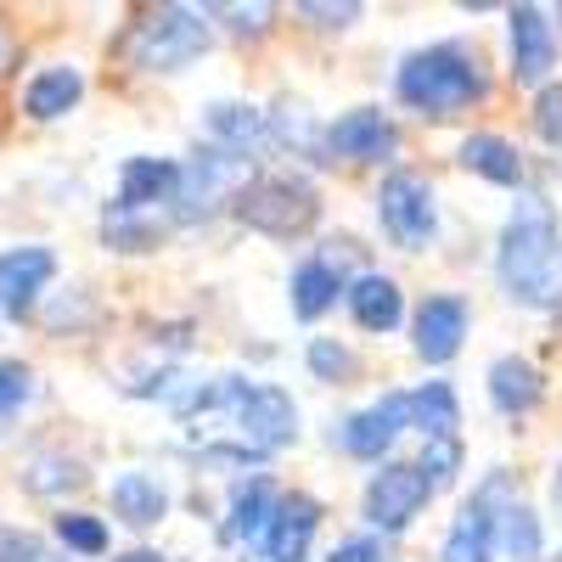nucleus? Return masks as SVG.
Here are the masks:
<instances>
[{
	"instance_id": "nucleus-41",
	"label": "nucleus",
	"mask_w": 562,
	"mask_h": 562,
	"mask_svg": "<svg viewBox=\"0 0 562 562\" xmlns=\"http://www.w3.org/2000/svg\"><path fill=\"white\" fill-rule=\"evenodd\" d=\"M551 562H562V551H551Z\"/></svg>"
},
{
	"instance_id": "nucleus-4",
	"label": "nucleus",
	"mask_w": 562,
	"mask_h": 562,
	"mask_svg": "<svg viewBox=\"0 0 562 562\" xmlns=\"http://www.w3.org/2000/svg\"><path fill=\"white\" fill-rule=\"evenodd\" d=\"M254 186V158L248 153H231V147H203L192 153V164H180V192L169 220L175 225H203L220 209H231L243 192Z\"/></svg>"
},
{
	"instance_id": "nucleus-32",
	"label": "nucleus",
	"mask_w": 562,
	"mask_h": 562,
	"mask_svg": "<svg viewBox=\"0 0 562 562\" xmlns=\"http://www.w3.org/2000/svg\"><path fill=\"white\" fill-rule=\"evenodd\" d=\"M422 473H428V484L439 490V484H450L456 473H461V439H428V450H422Z\"/></svg>"
},
{
	"instance_id": "nucleus-40",
	"label": "nucleus",
	"mask_w": 562,
	"mask_h": 562,
	"mask_svg": "<svg viewBox=\"0 0 562 562\" xmlns=\"http://www.w3.org/2000/svg\"><path fill=\"white\" fill-rule=\"evenodd\" d=\"M551 501H557V512H562V467H557V479H551Z\"/></svg>"
},
{
	"instance_id": "nucleus-30",
	"label": "nucleus",
	"mask_w": 562,
	"mask_h": 562,
	"mask_svg": "<svg viewBox=\"0 0 562 562\" xmlns=\"http://www.w3.org/2000/svg\"><path fill=\"white\" fill-rule=\"evenodd\" d=\"M57 540L79 557H102L108 551V524L102 518H90V512H63L57 518Z\"/></svg>"
},
{
	"instance_id": "nucleus-38",
	"label": "nucleus",
	"mask_w": 562,
	"mask_h": 562,
	"mask_svg": "<svg viewBox=\"0 0 562 562\" xmlns=\"http://www.w3.org/2000/svg\"><path fill=\"white\" fill-rule=\"evenodd\" d=\"M12 57H18V45H12V34H7V23H0V74L12 68Z\"/></svg>"
},
{
	"instance_id": "nucleus-8",
	"label": "nucleus",
	"mask_w": 562,
	"mask_h": 562,
	"mask_svg": "<svg viewBox=\"0 0 562 562\" xmlns=\"http://www.w3.org/2000/svg\"><path fill=\"white\" fill-rule=\"evenodd\" d=\"M428 495H434V484L416 461H389L383 473H371V484L360 495V512L378 535H400V529H411L416 512L428 506Z\"/></svg>"
},
{
	"instance_id": "nucleus-28",
	"label": "nucleus",
	"mask_w": 562,
	"mask_h": 562,
	"mask_svg": "<svg viewBox=\"0 0 562 562\" xmlns=\"http://www.w3.org/2000/svg\"><path fill=\"white\" fill-rule=\"evenodd\" d=\"M23 484H29V495L57 501V495H68V490H79V484H85V467H79L74 456H63V450H45V456H34V461H29Z\"/></svg>"
},
{
	"instance_id": "nucleus-39",
	"label": "nucleus",
	"mask_w": 562,
	"mask_h": 562,
	"mask_svg": "<svg viewBox=\"0 0 562 562\" xmlns=\"http://www.w3.org/2000/svg\"><path fill=\"white\" fill-rule=\"evenodd\" d=\"M119 562H169V557H158V551H124Z\"/></svg>"
},
{
	"instance_id": "nucleus-16",
	"label": "nucleus",
	"mask_w": 562,
	"mask_h": 562,
	"mask_svg": "<svg viewBox=\"0 0 562 562\" xmlns=\"http://www.w3.org/2000/svg\"><path fill=\"white\" fill-rule=\"evenodd\" d=\"M276 506H281V490L265 479V473H254V479H243L237 490H231V506H225V529H220V540H231V546H259V535L270 529V518H276Z\"/></svg>"
},
{
	"instance_id": "nucleus-23",
	"label": "nucleus",
	"mask_w": 562,
	"mask_h": 562,
	"mask_svg": "<svg viewBox=\"0 0 562 562\" xmlns=\"http://www.w3.org/2000/svg\"><path fill=\"white\" fill-rule=\"evenodd\" d=\"M113 512H119L130 529L164 524V518H169V490H164V479H153V473H124V479H113Z\"/></svg>"
},
{
	"instance_id": "nucleus-17",
	"label": "nucleus",
	"mask_w": 562,
	"mask_h": 562,
	"mask_svg": "<svg viewBox=\"0 0 562 562\" xmlns=\"http://www.w3.org/2000/svg\"><path fill=\"white\" fill-rule=\"evenodd\" d=\"M175 192H180V164L175 158H124L119 169V198L124 209H175Z\"/></svg>"
},
{
	"instance_id": "nucleus-5",
	"label": "nucleus",
	"mask_w": 562,
	"mask_h": 562,
	"mask_svg": "<svg viewBox=\"0 0 562 562\" xmlns=\"http://www.w3.org/2000/svg\"><path fill=\"white\" fill-rule=\"evenodd\" d=\"M231 214H237L248 231H259V237H299V231L315 225L321 198L299 175H254V186L231 203Z\"/></svg>"
},
{
	"instance_id": "nucleus-13",
	"label": "nucleus",
	"mask_w": 562,
	"mask_h": 562,
	"mask_svg": "<svg viewBox=\"0 0 562 562\" xmlns=\"http://www.w3.org/2000/svg\"><path fill=\"white\" fill-rule=\"evenodd\" d=\"M315 529H321V501L315 495H281L270 529L254 546V562H304Z\"/></svg>"
},
{
	"instance_id": "nucleus-3",
	"label": "nucleus",
	"mask_w": 562,
	"mask_h": 562,
	"mask_svg": "<svg viewBox=\"0 0 562 562\" xmlns=\"http://www.w3.org/2000/svg\"><path fill=\"white\" fill-rule=\"evenodd\" d=\"M214 45L209 7H153L130 29V63L140 74H180Z\"/></svg>"
},
{
	"instance_id": "nucleus-12",
	"label": "nucleus",
	"mask_w": 562,
	"mask_h": 562,
	"mask_svg": "<svg viewBox=\"0 0 562 562\" xmlns=\"http://www.w3.org/2000/svg\"><path fill=\"white\" fill-rule=\"evenodd\" d=\"M506 34H512V79L518 85H551L557 68V34L540 7H506Z\"/></svg>"
},
{
	"instance_id": "nucleus-2",
	"label": "nucleus",
	"mask_w": 562,
	"mask_h": 562,
	"mask_svg": "<svg viewBox=\"0 0 562 562\" xmlns=\"http://www.w3.org/2000/svg\"><path fill=\"white\" fill-rule=\"evenodd\" d=\"M484 90H490V68L473 45H461V40L422 45V52H411L394 74V97L405 108H416L422 119H456L467 108H479Z\"/></svg>"
},
{
	"instance_id": "nucleus-21",
	"label": "nucleus",
	"mask_w": 562,
	"mask_h": 562,
	"mask_svg": "<svg viewBox=\"0 0 562 562\" xmlns=\"http://www.w3.org/2000/svg\"><path fill=\"white\" fill-rule=\"evenodd\" d=\"M456 158H461V169H473L479 180H490V186H512V192H518L524 175H529V169H524V153L512 147L506 135H490V130L467 135Z\"/></svg>"
},
{
	"instance_id": "nucleus-27",
	"label": "nucleus",
	"mask_w": 562,
	"mask_h": 562,
	"mask_svg": "<svg viewBox=\"0 0 562 562\" xmlns=\"http://www.w3.org/2000/svg\"><path fill=\"white\" fill-rule=\"evenodd\" d=\"M495 551L506 562H540V518L535 506L524 501H506L501 518H495Z\"/></svg>"
},
{
	"instance_id": "nucleus-33",
	"label": "nucleus",
	"mask_w": 562,
	"mask_h": 562,
	"mask_svg": "<svg viewBox=\"0 0 562 562\" xmlns=\"http://www.w3.org/2000/svg\"><path fill=\"white\" fill-rule=\"evenodd\" d=\"M209 18H220L237 40H265L276 12H270V7H209Z\"/></svg>"
},
{
	"instance_id": "nucleus-29",
	"label": "nucleus",
	"mask_w": 562,
	"mask_h": 562,
	"mask_svg": "<svg viewBox=\"0 0 562 562\" xmlns=\"http://www.w3.org/2000/svg\"><path fill=\"white\" fill-rule=\"evenodd\" d=\"M304 366L315 371L321 383H349V378H355V349H349L344 338H310Z\"/></svg>"
},
{
	"instance_id": "nucleus-35",
	"label": "nucleus",
	"mask_w": 562,
	"mask_h": 562,
	"mask_svg": "<svg viewBox=\"0 0 562 562\" xmlns=\"http://www.w3.org/2000/svg\"><path fill=\"white\" fill-rule=\"evenodd\" d=\"M529 119H535V135L546 140V147H562V85L557 79L535 97V113Z\"/></svg>"
},
{
	"instance_id": "nucleus-6",
	"label": "nucleus",
	"mask_w": 562,
	"mask_h": 562,
	"mask_svg": "<svg viewBox=\"0 0 562 562\" xmlns=\"http://www.w3.org/2000/svg\"><path fill=\"white\" fill-rule=\"evenodd\" d=\"M378 225L389 231V243L405 254H422L439 237V203H434V186L428 175L416 169H389L378 186Z\"/></svg>"
},
{
	"instance_id": "nucleus-37",
	"label": "nucleus",
	"mask_w": 562,
	"mask_h": 562,
	"mask_svg": "<svg viewBox=\"0 0 562 562\" xmlns=\"http://www.w3.org/2000/svg\"><path fill=\"white\" fill-rule=\"evenodd\" d=\"M326 562H383V546L378 540H371V535H355V540H344L333 557H326Z\"/></svg>"
},
{
	"instance_id": "nucleus-24",
	"label": "nucleus",
	"mask_w": 562,
	"mask_h": 562,
	"mask_svg": "<svg viewBox=\"0 0 562 562\" xmlns=\"http://www.w3.org/2000/svg\"><path fill=\"white\" fill-rule=\"evenodd\" d=\"M411 428H416L422 439H456V428H461V400H456V389H450L445 378L411 389Z\"/></svg>"
},
{
	"instance_id": "nucleus-36",
	"label": "nucleus",
	"mask_w": 562,
	"mask_h": 562,
	"mask_svg": "<svg viewBox=\"0 0 562 562\" xmlns=\"http://www.w3.org/2000/svg\"><path fill=\"white\" fill-rule=\"evenodd\" d=\"M0 562H52L45 557V540L29 529H0Z\"/></svg>"
},
{
	"instance_id": "nucleus-19",
	"label": "nucleus",
	"mask_w": 562,
	"mask_h": 562,
	"mask_svg": "<svg viewBox=\"0 0 562 562\" xmlns=\"http://www.w3.org/2000/svg\"><path fill=\"white\" fill-rule=\"evenodd\" d=\"M175 231V220L164 209H124V203H108L102 214V243L113 254H153L164 237Z\"/></svg>"
},
{
	"instance_id": "nucleus-11",
	"label": "nucleus",
	"mask_w": 562,
	"mask_h": 562,
	"mask_svg": "<svg viewBox=\"0 0 562 562\" xmlns=\"http://www.w3.org/2000/svg\"><path fill=\"white\" fill-rule=\"evenodd\" d=\"M467 299H456V293H428L416 304V315H411V349L428 360V366H445V360H456L461 355V344H467Z\"/></svg>"
},
{
	"instance_id": "nucleus-9",
	"label": "nucleus",
	"mask_w": 562,
	"mask_h": 562,
	"mask_svg": "<svg viewBox=\"0 0 562 562\" xmlns=\"http://www.w3.org/2000/svg\"><path fill=\"white\" fill-rule=\"evenodd\" d=\"M326 153L338 164H389L400 153V130L383 108H349L321 130V164Z\"/></svg>"
},
{
	"instance_id": "nucleus-31",
	"label": "nucleus",
	"mask_w": 562,
	"mask_h": 562,
	"mask_svg": "<svg viewBox=\"0 0 562 562\" xmlns=\"http://www.w3.org/2000/svg\"><path fill=\"white\" fill-rule=\"evenodd\" d=\"M29 394H34V371L23 360H0V422L18 416L29 405Z\"/></svg>"
},
{
	"instance_id": "nucleus-26",
	"label": "nucleus",
	"mask_w": 562,
	"mask_h": 562,
	"mask_svg": "<svg viewBox=\"0 0 562 562\" xmlns=\"http://www.w3.org/2000/svg\"><path fill=\"white\" fill-rule=\"evenodd\" d=\"M203 130L214 135V147H231V153H254L265 140V113L254 102H214L203 113Z\"/></svg>"
},
{
	"instance_id": "nucleus-34",
	"label": "nucleus",
	"mask_w": 562,
	"mask_h": 562,
	"mask_svg": "<svg viewBox=\"0 0 562 562\" xmlns=\"http://www.w3.org/2000/svg\"><path fill=\"white\" fill-rule=\"evenodd\" d=\"M299 18L310 23V29H349V23H360L366 18V7H355V0H299Z\"/></svg>"
},
{
	"instance_id": "nucleus-20",
	"label": "nucleus",
	"mask_w": 562,
	"mask_h": 562,
	"mask_svg": "<svg viewBox=\"0 0 562 562\" xmlns=\"http://www.w3.org/2000/svg\"><path fill=\"white\" fill-rule=\"evenodd\" d=\"M546 400V378H540V366L524 360V355H501L490 366V405L506 411V416H524Z\"/></svg>"
},
{
	"instance_id": "nucleus-10",
	"label": "nucleus",
	"mask_w": 562,
	"mask_h": 562,
	"mask_svg": "<svg viewBox=\"0 0 562 562\" xmlns=\"http://www.w3.org/2000/svg\"><path fill=\"white\" fill-rule=\"evenodd\" d=\"M411 428V394H383L338 422V450L355 461H378L394 450V439Z\"/></svg>"
},
{
	"instance_id": "nucleus-15",
	"label": "nucleus",
	"mask_w": 562,
	"mask_h": 562,
	"mask_svg": "<svg viewBox=\"0 0 562 562\" xmlns=\"http://www.w3.org/2000/svg\"><path fill=\"white\" fill-rule=\"evenodd\" d=\"M52 276H57V254L52 248H7L0 254V310L7 315H29L34 299L52 288Z\"/></svg>"
},
{
	"instance_id": "nucleus-22",
	"label": "nucleus",
	"mask_w": 562,
	"mask_h": 562,
	"mask_svg": "<svg viewBox=\"0 0 562 562\" xmlns=\"http://www.w3.org/2000/svg\"><path fill=\"white\" fill-rule=\"evenodd\" d=\"M79 102H85V74L79 68H40L29 79V90H23V113L40 119V124L74 113Z\"/></svg>"
},
{
	"instance_id": "nucleus-1",
	"label": "nucleus",
	"mask_w": 562,
	"mask_h": 562,
	"mask_svg": "<svg viewBox=\"0 0 562 562\" xmlns=\"http://www.w3.org/2000/svg\"><path fill=\"white\" fill-rule=\"evenodd\" d=\"M495 276L512 304H524V310L557 304L562 231H557V209L546 198H518V209H512V220L501 225V243H495Z\"/></svg>"
},
{
	"instance_id": "nucleus-18",
	"label": "nucleus",
	"mask_w": 562,
	"mask_h": 562,
	"mask_svg": "<svg viewBox=\"0 0 562 562\" xmlns=\"http://www.w3.org/2000/svg\"><path fill=\"white\" fill-rule=\"evenodd\" d=\"M349 315L360 333H394V326L405 321V293H400V281L378 276V270H366L349 281Z\"/></svg>"
},
{
	"instance_id": "nucleus-7",
	"label": "nucleus",
	"mask_w": 562,
	"mask_h": 562,
	"mask_svg": "<svg viewBox=\"0 0 562 562\" xmlns=\"http://www.w3.org/2000/svg\"><path fill=\"white\" fill-rule=\"evenodd\" d=\"M512 501V473L501 467V473H490L473 501L461 506V518L450 524L445 546H439V562H495V518H501V506Z\"/></svg>"
},
{
	"instance_id": "nucleus-25",
	"label": "nucleus",
	"mask_w": 562,
	"mask_h": 562,
	"mask_svg": "<svg viewBox=\"0 0 562 562\" xmlns=\"http://www.w3.org/2000/svg\"><path fill=\"white\" fill-rule=\"evenodd\" d=\"M344 293H349V288H344L338 265H326V259H304V265L293 270V315H299V321H321V315L333 310Z\"/></svg>"
},
{
	"instance_id": "nucleus-14",
	"label": "nucleus",
	"mask_w": 562,
	"mask_h": 562,
	"mask_svg": "<svg viewBox=\"0 0 562 562\" xmlns=\"http://www.w3.org/2000/svg\"><path fill=\"white\" fill-rule=\"evenodd\" d=\"M237 428L254 439V450H288L299 439V405L288 389L276 383H254L248 405L237 411Z\"/></svg>"
}]
</instances>
